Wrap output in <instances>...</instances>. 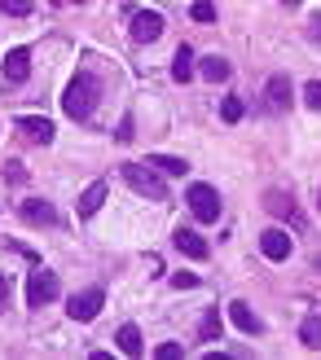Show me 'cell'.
Wrapping results in <instances>:
<instances>
[{"mask_svg": "<svg viewBox=\"0 0 321 360\" xmlns=\"http://www.w3.org/2000/svg\"><path fill=\"white\" fill-rule=\"evenodd\" d=\"M97 101H101V84H97V75L80 70V75L66 84V93H62V110H66L70 119H93Z\"/></svg>", "mask_w": 321, "mask_h": 360, "instance_id": "obj_1", "label": "cell"}, {"mask_svg": "<svg viewBox=\"0 0 321 360\" xmlns=\"http://www.w3.org/2000/svg\"><path fill=\"white\" fill-rule=\"evenodd\" d=\"M123 180H128V185L141 193V198H168V185H163V176H158L150 163H123Z\"/></svg>", "mask_w": 321, "mask_h": 360, "instance_id": "obj_2", "label": "cell"}, {"mask_svg": "<svg viewBox=\"0 0 321 360\" xmlns=\"http://www.w3.org/2000/svg\"><path fill=\"white\" fill-rule=\"evenodd\" d=\"M58 290H62V285H58V273H53V268H31V277H27V303H31L35 312H40L44 303L58 299Z\"/></svg>", "mask_w": 321, "mask_h": 360, "instance_id": "obj_3", "label": "cell"}, {"mask_svg": "<svg viewBox=\"0 0 321 360\" xmlns=\"http://www.w3.org/2000/svg\"><path fill=\"white\" fill-rule=\"evenodd\" d=\"M185 198H189V211L199 215L203 224H216V215H220V193H216V189L203 185V180H194Z\"/></svg>", "mask_w": 321, "mask_h": 360, "instance_id": "obj_4", "label": "cell"}, {"mask_svg": "<svg viewBox=\"0 0 321 360\" xmlns=\"http://www.w3.org/2000/svg\"><path fill=\"white\" fill-rule=\"evenodd\" d=\"M291 101H295L291 79H287V75H273L269 88H264V110H269V115H287V110H291Z\"/></svg>", "mask_w": 321, "mask_h": 360, "instance_id": "obj_5", "label": "cell"}, {"mask_svg": "<svg viewBox=\"0 0 321 360\" xmlns=\"http://www.w3.org/2000/svg\"><path fill=\"white\" fill-rule=\"evenodd\" d=\"M101 303H106V295L97 290V285H88V290H80V295H70V303H66V312H70V321H93V316L101 312Z\"/></svg>", "mask_w": 321, "mask_h": 360, "instance_id": "obj_6", "label": "cell"}, {"mask_svg": "<svg viewBox=\"0 0 321 360\" xmlns=\"http://www.w3.org/2000/svg\"><path fill=\"white\" fill-rule=\"evenodd\" d=\"M158 35H163V13L137 9V13H132V40H137V44H154Z\"/></svg>", "mask_w": 321, "mask_h": 360, "instance_id": "obj_7", "label": "cell"}, {"mask_svg": "<svg viewBox=\"0 0 321 360\" xmlns=\"http://www.w3.org/2000/svg\"><path fill=\"white\" fill-rule=\"evenodd\" d=\"M172 246L181 250V255H189V259H207V255H211L207 238H203V233H194V229H185V224H176V233H172Z\"/></svg>", "mask_w": 321, "mask_h": 360, "instance_id": "obj_8", "label": "cell"}, {"mask_svg": "<svg viewBox=\"0 0 321 360\" xmlns=\"http://www.w3.org/2000/svg\"><path fill=\"white\" fill-rule=\"evenodd\" d=\"M18 211H23L27 224H44V229L58 224V207H53L49 198H23V207H18Z\"/></svg>", "mask_w": 321, "mask_h": 360, "instance_id": "obj_9", "label": "cell"}, {"mask_svg": "<svg viewBox=\"0 0 321 360\" xmlns=\"http://www.w3.org/2000/svg\"><path fill=\"white\" fill-rule=\"evenodd\" d=\"M260 255H264V259H273V264L291 259V238H287V229H269V233H260Z\"/></svg>", "mask_w": 321, "mask_h": 360, "instance_id": "obj_10", "label": "cell"}, {"mask_svg": "<svg viewBox=\"0 0 321 360\" xmlns=\"http://www.w3.org/2000/svg\"><path fill=\"white\" fill-rule=\"evenodd\" d=\"M18 128H23V136L35 141V146H49V141H53V123L40 119V115H23V119H18Z\"/></svg>", "mask_w": 321, "mask_h": 360, "instance_id": "obj_11", "label": "cell"}, {"mask_svg": "<svg viewBox=\"0 0 321 360\" xmlns=\"http://www.w3.org/2000/svg\"><path fill=\"white\" fill-rule=\"evenodd\" d=\"M27 75H31V53L27 49H9L5 53V79L9 84H23Z\"/></svg>", "mask_w": 321, "mask_h": 360, "instance_id": "obj_12", "label": "cell"}, {"mask_svg": "<svg viewBox=\"0 0 321 360\" xmlns=\"http://www.w3.org/2000/svg\"><path fill=\"white\" fill-rule=\"evenodd\" d=\"M229 321H234L242 334H260V330H264V321H260L251 308H246V303H229Z\"/></svg>", "mask_w": 321, "mask_h": 360, "instance_id": "obj_13", "label": "cell"}, {"mask_svg": "<svg viewBox=\"0 0 321 360\" xmlns=\"http://www.w3.org/2000/svg\"><path fill=\"white\" fill-rule=\"evenodd\" d=\"M106 193H111V189H106V180H93V185L84 189V198H80V215H84V220H88V215H97V211H101Z\"/></svg>", "mask_w": 321, "mask_h": 360, "instance_id": "obj_14", "label": "cell"}, {"mask_svg": "<svg viewBox=\"0 0 321 360\" xmlns=\"http://www.w3.org/2000/svg\"><path fill=\"white\" fill-rule=\"evenodd\" d=\"M189 75H194V49L181 44V49L172 53V79L176 84H189Z\"/></svg>", "mask_w": 321, "mask_h": 360, "instance_id": "obj_15", "label": "cell"}, {"mask_svg": "<svg viewBox=\"0 0 321 360\" xmlns=\"http://www.w3.org/2000/svg\"><path fill=\"white\" fill-rule=\"evenodd\" d=\"M264 207H269L273 215H287V220H295V198L282 193V189H269V193H264Z\"/></svg>", "mask_w": 321, "mask_h": 360, "instance_id": "obj_16", "label": "cell"}, {"mask_svg": "<svg viewBox=\"0 0 321 360\" xmlns=\"http://www.w3.org/2000/svg\"><path fill=\"white\" fill-rule=\"evenodd\" d=\"M299 343L308 352H321V316H304L299 321Z\"/></svg>", "mask_w": 321, "mask_h": 360, "instance_id": "obj_17", "label": "cell"}, {"mask_svg": "<svg viewBox=\"0 0 321 360\" xmlns=\"http://www.w3.org/2000/svg\"><path fill=\"white\" fill-rule=\"evenodd\" d=\"M115 343H119L123 356H141V352H146V343H141V330H137V326H123V330L115 334Z\"/></svg>", "mask_w": 321, "mask_h": 360, "instance_id": "obj_18", "label": "cell"}, {"mask_svg": "<svg viewBox=\"0 0 321 360\" xmlns=\"http://www.w3.org/2000/svg\"><path fill=\"white\" fill-rule=\"evenodd\" d=\"M146 163H150L154 172H168V176H185V172H189L185 158H172V154H150Z\"/></svg>", "mask_w": 321, "mask_h": 360, "instance_id": "obj_19", "label": "cell"}, {"mask_svg": "<svg viewBox=\"0 0 321 360\" xmlns=\"http://www.w3.org/2000/svg\"><path fill=\"white\" fill-rule=\"evenodd\" d=\"M199 70H203V79H211V84L229 79V62H225V58H203V62H199Z\"/></svg>", "mask_w": 321, "mask_h": 360, "instance_id": "obj_20", "label": "cell"}, {"mask_svg": "<svg viewBox=\"0 0 321 360\" xmlns=\"http://www.w3.org/2000/svg\"><path fill=\"white\" fill-rule=\"evenodd\" d=\"M199 338H203V343H211V338H220V312H216V308H211V312L199 321Z\"/></svg>", "mask_w": 321, "mask_h": 360, "instance_id": "obj_21", "label": "cell"}, {"mask_svg": "<svg viewBox=\"0 0 321 360\" xmlns=\"http://www.w3.org/2000/svg\"><path fill=\"white\" fill-rule=\"evenodd\" d=\"M189 18H194V22H216V5H211V0H194V9H189Z\"/></svg>", "mask_w": 321, "mask_h": 360, "instance_id": "obj_22", "label": "cell"}, {"mask_svg": "<svg viewBox=\"0 0 321 360\" xmlns=\"http://www.w3.org/2000/svg\"><path fill=\"white\" fill-rule=\"evenodd\" d=\"M0 9H5V13H13V18H31L35 0H0Z\"/></svg>", "mask_w": 321, "mask_h": 360, "instance_id": "obj_23", "label": "cell"}, {"mask_svg": "<svg viewBox=\"0 0 321 360\" xmlns=\"http://www.w3.org/2000/svg\"><path fill=\"white\" fill-rule=\"evenodd\" d=\"M220 119H225V123H238V119H242V101H238V97H225V101H220Z\"/></svg>", "mask_w": 321, "mask_h": 360, "instance_id": "obj_24", "label": "cell"}, {"mask_svg": "<svg viewBox=\"0 0 321 360\" xmlns=\"http://www.w3.org/2000/svg\"><path fill=\"white\" fill-rule=\"evenodd\" d=\"M304 105H308V110H321V79H313L304 88Z\"/></svg>", "mask_w": 321, "mask_h": 360, "instance_id": "obj_25", "label": "cell"}, {"mask_svg": "<svg viewBox=\"0 0 321 360\" xmlns=\"http://www.w3.org/2000/svg\"><path fill=\"white\" fill-rule=\"evenodd\" d=\"M5 180H9V185H27V167L9 163V167H5Z\"/></svg>", "mask_w": 321, "mask_h": 360, "instance_id": "obj_26", "label": "cell"}, {"mask_svg": "<svg viewBox=\"0 0 321 360\" xmlns=\"http://www.w3.org/2000/svg\"><path fill=\"white\" fill-rule=\"evenodd\" d=\"M172 285H176V290H194V285H199V277H194V273H176Z\"/></svg>", "mask_w": 321, "mask_h": 360, "instance_id": "obj_27", "label": "cell"}, {"mask_svg": "<svg viewBox=\"0 0 321 360\" xmlns=\"http://www.w3.org/2000/svg\"><path fill=\"white\" fill-rule=\"evenodd\" d=\"M154 356H158V360H176V356H185V352L176 347V343H163V347H154Z\"/></svg>", "mask_w": 321, "mask_h": 360, "instance_id": "obj_28", "label": "cell"}, {"mask_svg": "<svg viewBox=\"0 0 321 360\" xmlns=\"http://www.w3.org/2000/svg\"><path fill=\"white\" fill-rule=\"evenodd\" d=\"M308 40H313V44H321V13H313V18H308Z\"/></svg>", "mask_w": 321, "mask_h": 360, "instance_id": "obj_29", "label": "cell"}, {"mask_svg": "<svg viewBox=\"0 0 321 360\" xmlns=\"http://www.w3.org/2000/svg\"><path fill=\"white\" fill-rule=\"evenodd\" d=\"M5 303H9V277L0 273V312H5Z\"/></svg>", "mask_w": 321, "mask_h": 360, "instance_id": "obj_30", "label": "cell"}, {"mask_svg": "<svg viewBox=\"0 0 321 360\" xmlns=\"http://www.w3.org/2000/svg\"><path fill=\"white\" fill-rule=\"evenodd\" d=\"M282 5H287V9H295V5H299V0H282Z\"/></svg>", "mask_w": 321, "mask_h": 360, "instance_id": "obj_31", "label": "cell"}, {"mask_svg": "<svg viewBox=\"0 0 321 360\" xmlns=\"http://www.w3.org/2000/svg\"><path fill=\"white\" fill-rule=\"evenodd\" d=\"M313 268H317V273H321V255H317V259H313Z\"/></svg>", "mask_w": 321, "mask_h": 360, "instance_id": "obj_32", "label": "cell"}, {"mask_svg": "<svg viewBox=\"0 0 321 360\" xmlns=\"http://www.w3.org/2000/svg\"><path fill=\"white\" fill-rule=\"evenodd\" d=\"M75 5H84V0H75Z\"/></svg>", "mask_w": 321, "mask_h": 360, "instance_id": "obj_33", "label": "cell"}]
</instances>
